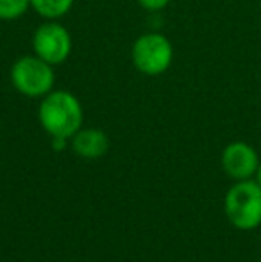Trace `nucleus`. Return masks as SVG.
Masks as SVG:
<instances>
[{
	"instance_id": "nucleus-1",
	"label": "nucleus",
	"mask_w": 261,
	"mask_h": 262,
	"mask_svg": "<svg viewBox=\"0 0 261 262\" xmlns=\"http://www.w3.org/2000/svg\"><path fill=\"white\" fill-rule=\"evenodd\" d=\"M38 114L42 127L52 136L56 150H63L66 139L73 138L83 125L81 102L68 91H50Z\"/></svg>"
},
{
	"instance_id": "nucleus-2",
	"label": "nucleus",
	"mask_w": 261,
	"mask_h": 262,
	"mask_svg": "<svg viewBox=\"0 0 261 262\" xmlns=\"http://www.w3.org/2000/svg\"><path fill=\"white\" fill-rule=\"evenodd\" d=\"M226 214L231 225L240 230H252L261 225V186L252 180H240L226 194Z\"/></svg>"
},
{
	"instance_id": "nucleus-3",
	"label": "nucleus",
	"mask_w": 261,
	"mask_h": 262,
	"mask_svg": "<svg viewBox=\"0 0 261 262\" xmlns=\"http://www.w3.org/2000/svg\"><path fill=\"white\" fill-rule=\"evenodd\" d=\"M52 64L38 55H24L11 68V82L25 97H43L54 88Z\"/></svg>"
},
{
	"instance_id": "nucleus-4",
	"label": "nucleus",
	"mask_w": 261,
	"mask_h": 262,
	"mask_svg": "<svg viewBox=\"0 0 261 262\" xmlns=\"http://www.w3.org/2000/svg\"><path fill=\"white\" fill-rule=\"evenodd\" d=\"M174 49L168 38L157 32L143 34L132 45V62L136 70L145 75L156 77L165 73L172 64Z\"/></svg>"
},
{
	"instance_id": "nucleus-5",
	"label": "nucleus",
	"mask_w": 261,
	"mask_h": 262,
	"mask_svg": "<svg viewBox=\"0 0 261 262\" xmlns=\"http://www.w3.org/2000/svg\"><path fill=\"white\" fill-rule=\"evenodd\" d=\"M32 47H34V54L39 59H43L52 66L61 64L72 52V38H70V32L61 24L47 21L36 29Z\"/></svg>"
},
{
	"instance_id": "nucleus-6",
	"label": "nucleus",
	"mask_w": 261,
	"mask_h": 262,
	"mask_svg": "<svg viewBox=\"0 0 261 262\" xmlns=\"http://www.w3.org/2000/svg\"><path fill=\"white\" fill-rule=\"evenodd\" d=\"M259 166L258 154L247 143H231L222 152V168L231 179L247 180L256 173Z\"/></svg>"
},
{
	"instance_id": "nucleus-7",
	"label": "nucleus",
	"mask_w": 261,
	"mask_h": 262,
	"mask_svg": "<svg viewBox=\"0 0 261 262\" xmlns=\"http://www.w3.org/2000/svg\"><path fill=\"white\" fill-rule=\"evenodd\" d=\"M73 152L84 159H98L109 148V139L98 128H81L72 139Z\"/></svg>"
},
{
	"instance_id": "nucleus-8",
	"label": "nucleus",
	"mask_w": 261,
	"mask_h": 262,
	"mask_svg": "<svg viewBox=\"0 0 261 262\" xmlns=\"http://www.w3.org/2000/svg\"><path fill=\"white\" fill-rule=\"evenodd\" d=\"M31 6L47 20H57L72 9L73 0H31Z\"/></svg>"
},
{
	"instance_id": "nucleus-9",
	"label": "nucleus",
	"mask_w": 261,
	"mask_h": 262,
	"mask_svg": "<svg viewBox=\"0 0 261 262\" xmlns=\"http://www.w3.org/2000/svg\"><path fill=\"white\" fill-rule=\"evenodd\" d=\"M31 6V0H0V20H18Z\"/></svg>"
},
{
	"instance_id": "nucleus-10",
	"label": "nucleus",
	"mask_w": 261,
	"mask_h": 262,
	"mask_svg": "<svg viewBox=\"0 0 261 262\" xmlns=\"http://www.w3.org/2000/svg\"><path fill=\"white\" fill-rule=\"evenodd\" d=\"M138 4L147 11H159L170 4V0H138Z\"/></svg>"
},
{
	"instance_id": "nucleus-11",
	"label": "nucleus",
	"mask_w": 261,
	"mask_h": 262,
	"mask_svg": "<svg viewBox=\"0 0 261 262\" xmlns=\"http://www.w3.org/2000/svg\"><path fill=\"white\" fill-rule=\"evenodd\" d=\"M256 182L261 186V164L258 166V169H256Z\"/></svg>"
}]
</instances>
